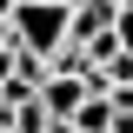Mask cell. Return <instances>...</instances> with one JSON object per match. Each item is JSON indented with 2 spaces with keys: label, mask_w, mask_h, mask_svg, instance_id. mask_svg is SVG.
I'll use <instances>...</instances> for the list:
<instances>
[{
  "label": "cell",
  "mask_w": 133,
  "mask_h": 133,
  "mask_svg": "<svg viewBox=\"0 0 133 133\" xmlns=\"http://www.w3.org/2000/svg\"><path fill=\"white\" fill-rule=\"evenodd\" d=\"M7 40L20 53H40L47 60L53 47H66V7H47V0H20L7 14Z\"/></svg>",
  "instance_id": "1"
},
{
  "label": "cell",
  "mask_w": 133,
  "mask_h": 133,
  "mask_svg": "<svg viewBox=\"0 0 133 133\" xmlns=\"http://www.w3.org/2000/svg\"><path fill=\"white\" fill-rule=\"evenodd\" d=\"M33 100H40V113H47V120H60V127H66V120L80 113V100H87V87H80V80H60V73H47Z\"/></svg>",
  "instance_id": "2"
},
{
  "label": "cell",
  "mask_w": 133,
  "mask_h": 133,
  "mask_svg": "<svg viewBox=\"0 0 133 133\" xmlns=\"http://www.w3.org/2000/svg\"><path fill=\"white\" fill-rule=\"evenodd\" d=\"M113 14L120 7H80V0H73V7H66V47H93L100 33H113Z\"/></svg>",
  "instance_id": "3"
},
{
  "label": "cell",
  "mask_w": 133,
  "mask_h": 133,
  "mask_svg": "<svg viewBox=\"0 0 133 133\" xmlns=\"http://www.w3.org/2000/svg\"><path fill=\"white\" fill-rule=\"evenodd\" d=\"M14 133H47V113H40V100H20V107H14Z\"/></svg>",
  "instance_id": "4"
},
{
  "label": "cell",
  "mask_w": 133,
  "mask_h": 133,
  "mask_svg": "<svg viewBox=\"0 0 133 133\" xmlns=\"http://www.w3.org/2000/svg\"><path fill=\"white\" fill-rule=\"evenodd\" d=\"M113 47L133 60V7H120V14H113Z\"/></svg>",
  "instance_id": "5"
},
{
  "label": "cell",
  "mask_w": 133,
  "mask_h": 133,
  "mask_svg": "<svg viewBox=\"0 0 133 133\" xmlns=\"http://www.w3.org/2000/svg\"><path fill=\"white\" fill-rule=\"evenodd\" d=\"M14 7H20V0H0V20H7V14H14Z\"/></svg>",
  "instance_id": "6"
},
{
  "label": "cell",
  "mask_w": 133,
  "mask_h": 133,
  "mask_svg": "<svg viewBox=\"0 0 133 133\" xmlns=\"http://www.w3.org/2000/svg\"><path fill=\"white\" fill-rule=\"evenodd\" d=\"M80 7H120V0H80Z\"/></svg>",
  "instance_id": "7"
},
{
  "label": "cell",
  "mask_w": 133,
  "mask_h": 133,
  "mask_svg": "<svg viewBox=\"0 0 133 133\" xmlns=\"http://www.w3.org/2000/svg\"><path fill=\"white\" fill-rule=\"evenodd\" d=\"M47 133H73V127H60V120H47Z\"/></svg>",
  "instance_id": "8"
},
{
  "label": "cell",
  "mask_w": 133,
  "mask_h": 133,
  "mask_svg": "<svg viewBox=\"0 0 133 133\" xmlns=\"http://www.w3.org/2000/svg\"><path fill=\"white\" fill-rule=\"evenodd\" d=\"M0 47H7V20H0Z\"/></svg>",
  "instance_id": "9"
},
{
  "label": "cell",
  "mask_w": 133,
  "mask_h": 133,
  "mask_svg": "<svg viewBox=\"0 0 133 133\" xmlns=\"http://www.w3.org/2000/svg\"><path fill=\"white\" fill-rule=\"evenodd\" d=\"M47 7H73V0H47Z\"/></svg>",
  "instance_id": "10"
}]
</instances>
